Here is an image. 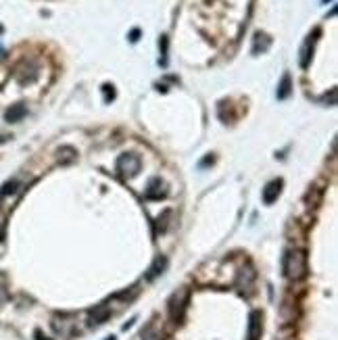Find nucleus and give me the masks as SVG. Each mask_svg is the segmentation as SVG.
<instances>
[{
    "instance_id": "obj_1",
    "label": "nucleus",
    "mask_w": 338,
    "mask_h": 340,
    "mask_svg": "<svg viewBox=\"0 0 338 340\" xmlns=\"http://www.w3.org/2000/svg\"><path fill=\"white\" fill-rule=\"evenodd\" d=\"M282 269H284V276L290 282H296L300 278H305L307 273V257L303 251H288L284 255V261H282Z\"/></svg>"
},
{
    "instance_id": "obj_2",
    "label": "nucleus",
    "mask_w": 338,
    "mask_h": 340,
    "mask_svg": "<svg viewBox=\"0 0 338 340\" xmlns=\"http://www.w3.org/2000/svg\"><path fill=\"white\" fill-rule=\"evenodd\" d=\"M188 297H190L188 288H180L177 292H173L171 298H169V315H171V319H173L175 324L184 319L186 305H188Z\"/></svg>"
},
{
    "instance_id": "obj_3",
    "label": "nucleus",
    "mask_w": 338,
    "mask_h": 340,
    "mask_svg": "<svg viewBox=\"0 0 338 340\" xmlns=\"http://www.w3.org/2000/svg\"><path fill=\"white\" fill-rule=\"evenodd\" d=\"M140 167H142V161L134 153H126L117 159V171L124 177H134L140 171Z\"/></svg>"
},
{
    "instance_id": "obj_4",
    "label": "nucleus",
    "mask_w": 338,
    "mask_h": 340,
    "mask_svg": "<svg viewBox=\"0 0 338 340\" xmlns=\"http://www.w3.org/2000/svg\"><path fill=\"white\" fill-rule=\"evenodd\" d=\"M263 332V313L253 311L249 315V328H247V340H259Z\"/></svg>"
},
{
    "instance_id": "obj_5",
    "label": "nucleus",
    "mask_w": 338,
    "mask_h": 340,
    "mask_svg": "<svg viewBox=\"0 0 338 340\" xmlns=\"http://www.w3.org/2000/svg\"><path fill=\"white\" fill-rule=\"evenodd\" d=\"M282 184H284L282 179H274V182H269L265 188H263V203H265V205L276 203L280 192H282Z\"/></svg>"
},
{
    "instance_id": "obj_6",
    "label": "nucleus",
    "mask_w": 338,
    "mask_h": 340,
    "mask_svg": "<svg viewBox=\"0 0 338 340\" xmlns=\"http://www.w3.org/2000/svg\"><path fill=\"white\" fill-rule=\"evenodd\" d=\"M319 32L315 30L313 36H309L305 40V44H303V48H300V67H303V69L309 67V61H311V52H313V44H315V36Z\"/></svg>"
},
{
    "instance_id": "obj_7",
    "label": "nucleus",
    "mask_w": 338,
    "mask_h": 340,
    "mask_svg": "<svg viewBox=\"0 0 338 340\" xmlns=\"http://www.w3.org/2000/svg\"><path fill=\"white\" fill-rule=\"evenodd\" d=\"M111 317V307L109 305H98L96 309L90 311V326H98L102 322H107Z\"/></svg>"
},
{
    "instance_id": "obj_8",
    "label": "nucleus",
    "mask_w": 338,
    "mask_h": 340,
    "mask_svg": "<svg viewBox=\"0 0 338 340\" xmlns=\"http://www.w3.org/2000/svg\"><path fill=\"white\" fill-rule=\"evenodd\" d=\"M163 182L159 177H155V179H150L148 182V188H146V192H144V196L146 198H150V201H155V198H161V196H165L167 194V190H163Z\"/></svg>"
},
{
    "instance_id": "obj_9",
    "label": "nucleus",
    "mask_w": 338,
    "mask_h": 340,
    "mask_svg": "<svg viewBox=\"0 0 338 340\" xmlns=\"http://www.w3.org/2000/svg\"><path fill=\"white\" fill-rule=\"evenodd\" d=\"M165 265H167V259H165V257H157V259L153 261V265L148 267L146 280H155L157 276H161V273H163V269H165Z\"/></svg>"
},
{
    "instance_id": "obj_10",
    "label": "nucleus",
    "mask_w": 338,
    "mask_h": 340,
    "mask_svg": "<svg viewBox=\"0 0 338 340\" xmlns=\"http://www.w3.org/2000/svg\"><path fill=\"white\" fill-rule=\"evenodd\" d=\"M25 113H27V109L23 107V105H13L11 109L6 111V121L8 124H15V121H21L23 117H25Z\"/></svg>"
},
{
    "instance_id": "obj_11",
    "label": "nucleus",
    "mask_w": 338,
    "mask_h": 340,
    "mask_svg": "<svg viewBox=\"0 0 338 340\" xmlns=\"http://www.w3.org/2000/svg\"><path fill=\"white\" fill-rule=\"evenodd\" d=\"M253 280H255V271H253L251 267H247V269H242L240 273H238V280H236V286L242 290V288H249L251 284H253Z\"/></svg>"
},
{
    "instance_id": "obj_12",
    "label": "nucleus",
    "mask_w": 338,
    "mask_h": 340,
    "mask_svg": "<svg viewBox=\"0 0 338 340\" xmlns=\"http://www.w3.org/2000/svg\"><path fill=\"white\" fill-rule=\"evenodd\" d=\"M269 44H271V40H269L265 34H257L255 36V42H253V54H259V50L265 52L269 48Z\"/></svg>"
},
{
    "instance_id": "obj_13",
    "label": "nucleus",
    "mask_w": 338,
    "mask_h": 340,
    "mask_svg": "<svg viewBox=\"0 0 338 340\" xmlns=\"http://www.w3.org/2000/svg\"><path fill=\"white\" fill-rule=\"evenodd\" d=\"M290 92H293V84H290V75L284 73V78H282L280 82V86H278V98L280 100H284L290 96Z\"/></svg>"
},
{
    "instance_id": "obj_14",
    "label": "nucleus",
    "mask_w": 338,
    "mask_h": 340,
    "mask_svg": "<svg viewBox=\"0 0 338 340\" xmlns=\"http://www.w3.org/2000/svg\"><path fill=\"white\" fill-rule=\"evenodd\" d=\"M75 148H71V146H63L61 150H59V163L61 165H67V163H71L73 159H75Z\"/></svg>"
},
{
    "instance_id": "obj_15",
    "label": "nucleus",
    "mask_w": 338,
    "mask_h": 340,
    "mask_svg": "<svg viewBox=\"0 0 338 340\" xmlns=\"http://www.w3.org/2000/svg\"><path fill=\"white\" fill-rule=\"evenodd\" d=\"M142 340H161V332L155 328V324H150L142 332Z\"/></svg>"
},
{
    "instance_id": "obj_16",
    "label": "nucleus",
    "mask_w": 338,
    "mask_h": 340,
    "mask_svg": "<svg viewBox=\"0 0 338 340\" xmlns=\"http://www.w3.org/2000/svg\"><path fill=\"white\" fill-rule=\"evenodd\" d=\"M17 188H19V182H17V179H11V182H6V184L2 186V190H0V198L6 196V194L17 192Z\"/></svg>"
},
{
    "instance_id": "obj_17",
    "label": "nucleus",
    "mask_w": 338,
    "mask_h": 340,
    "mask_svg": "<svg viewBox=\"0 0 338 340\" xmlns=\"http://www.w3.org/2000/svg\"><path fill=\"white\" fill-rule=\"evenodd\" d=\"M159 44H161V65L165 67V65H167V38L161 36V42H159Z\"/></svg>"
},
{
    "instance_id": "obj_18",
    "label": "nucleus",
    "mask_w": 338,
    "mask_h": 340,
    "mask_svg": "<svg viewBox=\"0 0 338 340\" xmlns=\"http://www.w3.org/2000/svg\"><path fill=\"white\" fill-rule=\"evenodd\" d=\"M169 215H171V211H165L163 217H159V228H161V232H165L167 228V219H169Z\"/></svg>"
},
{
    "instance_id": "obj_19",
    "label": "nucleus",
    "mask_w": 338,
    "mask_h": 340,
    "mask_svg": "<svg viewBox=\"0 0 338 340\" xmlns=\"http://www.w3.org/2000/svg\"><path fill=\"white\" fill-rule=\"evenodd\" d=\"M102 90H105V100H113L115 98V90H113V86H102Z\"/></svg>"
},
{
    "instance_id": "obj_20",
    "label": "nucleus",
    "mask_w": 338,
    "mask_h": 340,
    "mask_svg": "<svg viewBox=\"0 0 338 340\" xmlns=\"http://www.w3.org/2000/svg\"><path fill=\"white\" fill-rule=\"evenodd\" d=\"M138 36H140V32H138V30H134V32H131V38H129V40H131V42H136V40H138Z\"/></svg>"
},
{
    "instance_id": "obj_21",
    "label": "nucleus",
    "mask_w": 338,
    "mask_h": 340,
    "mask_svg": "<svg viewBox=\"0 0 338 340\" xmlns=\"http://www.w3.org/2000/svg\"><path fill=\"white\" fill-rule=\"evenodd\" d=\"M207 163H213V157H207L205 161H201V165H207Z\"/></svg>"
},
{
    "instance_id": "obj_22",
    "label": "nucleus",
    "mask_w": 338,
    "mask_h": 340,
    "mask_svg": "<svg viewBox=\"0 0 338 340\" xmlns=\"http://www.w3.org/2000/svg\"><path fill=\"white\" fill-rule=\"evenodd\" d=\"M4 297H6V295H4V290L0 288V303H2V300H4Z\"/></svg>"
},
{
    "instance_id": "obj_23",
    "label": "nucleus",
    "mask_w": 338,
    "mask_h": 340,
    "mask_svg": "<svg viewBox=\"0 0 338 340\" xmlns=\"http://www.w3.org/2000/svg\"><path fill=\"white\" fill-rule=\"evenodd\" d=\"M0 34H2V25H0Z\"/></svg>"
},
{
    "instance_id": "obj_24",
    "label": "nucleus",
    "mask_w": 338,
    "mask_h": 340,
    "mask_svg": "<svg viewBox=\"0 0 338 340\" xmlns=\"http://www.w3.org/2000/svg\"><path fill=\"white\" fill-rule=\"evenodd\" d=\"M107 340H115V338H113V336H111V338H107Z\"/></svg>"
}]
</instances>
